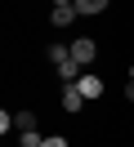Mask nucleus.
Returning <instances> with one entry per match:
<instances>
[{"label":"nucleus","instance_id":"obj_1","mask_svg":"<svg viewBox=\"0 0 134 147\" xmlns=\"http://www.w3.org/2000/svg\"><path fill=\"white\" fill-rule=\"evenodd\" d=\"M94 58H98V45H94V40H89V36H80V40H71V63H76V67H89V63H94Z\"/></svg>","mask_w":134,"mask_h":147},{"label":"nucleus","instance_id":"obj_2","mask_svg":"<svg viewBox=\"0 0 134 147\" xmlns=\"http://www.w3.org/2000/svg\"><path fill=\"white\" fill-rule=\"evenodd\" d=\"M76 89L85 94V102H94V98H103V89H107V85L98 80V76H80V80H76Z\"/></svg>","mask_w":134,"mask_h":147},{"label":"nucleus","instance_id":"obj_3","mask_svg":"<svg viewBox=\"0 0 134 147\" xmlns=\"http://www.w3.org/2000/svg\"><path fill=\"white\" fill-rule=\"evenodd\" d=\"M80 13H76V5H54V13H49V22L54 27H71Z\"/></svg>","mask_w":134,"mask_h":147},{"label":"nucleus","instance_id":"obj_4","mask_svg":"<svg viewBox=\"0 0 134 147\" xmlns=\"http://www.w3.org/2000/svg\"><path fill=\"white\" fill-rule=\"evenodd\" d=\"M80 107H85V94H80L76 85H67V89H63V111H71V116H76Z\"/></svg>","mask_w":134,"mask_h":147},{"label":"nucleus","instance_id":"obj_5","mask_svg":"<svg viewBox=\"0 0 134 147\" xmlns=\"http://www.w3.org/2000/svg\"><path fill=\"white\" fill-rule=\"evenodd\" d=\"M107 5H112V0H76V13L80 18H94V13H103Z\"/></svg>","mask_w":134,"mask_h":147},{"label":"nucleus","instance_id":"obj_6","mask_svg":"<svg viewBox=\"0 0 134 147\" xmlns=\"http://www.w3.org/2000/svg\"><path fill=\"white\" fill-rule=\"evenodd\" d=\"M14 129L18 134H31L36 129V111H14Z\"/></svg>","mask_w":134,"mask_h":147},{"label":"nucleus","instance_id":"obj_7","mask_svg":"<svg viewBox=\"0 0 134 147\" xmlns=\"http://www.w3.org/2000/svg\"><path fill=\"white\" fill-rule=\"evenodd\" d=\"M71 58V45H49V63L58 67V63H67Z\"/></svg>","mask_w":134,"mask_h":147},{"label":"nucleus","instance_id":"obj_8","mask_svg":"<svg viewBox=\"0 0 134 147\" xmlns=\"http://www.w3.org/2000/svg\"><path fill=\"white\" fill-rule=\"evenodd\" d=\"M45 147H67V138H63V134H49V138H45Z\"/></svg>","mask_w":134,"mask_h":147},{"label":"nucleus","instance_id":"obj_9","mask_svg":"<svg viewBox=\"0 0 134 147\" xmlns=\"http://www.w3.org/2000/svg\"><path fill=\"white\" fill-rule=\"evenodd\" d=\"M125 98H130V102H134V80H130V85H125Z\"/></svg>","mask_w":134,"mask_h":147},{"label":"nucleus","instance_id":"obj_10","mask_svg":"<svg viewBox=\"0 0 134 147\" xmlns=\"http://www.w3.org/2000/svg\"><path fill=\"white\" fill-rule=\"evenodd\" d=\"M130 80H134V67H130Z\"/></svg>","mask_w":134,"mask_h":147}]
</instances>
